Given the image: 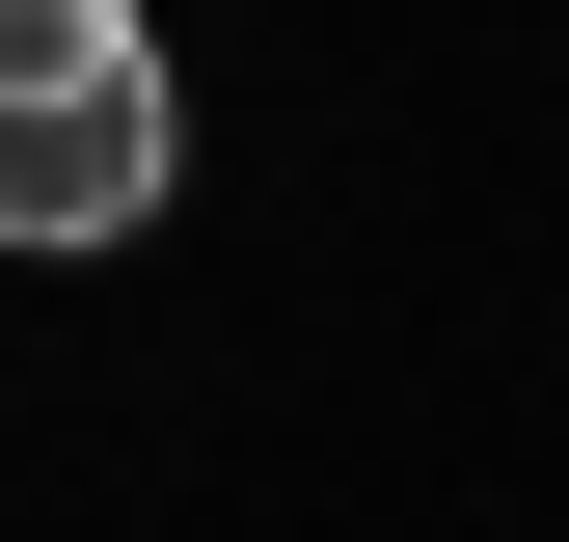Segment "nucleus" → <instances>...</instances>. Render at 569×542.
<instances>
[{"mask_svg":"<svg viewBox=\"0 0 569 542\" xmlns=\"http://www.w3.org/2000/svg\"><path fill=\"white\" fill-rule=\"evenodd\" d=\"M136 218H163L136 0H0V244H136Z\"/></svg>","mask_w":569,"mask_h":542,"instance_id":"1","label":"nucleus"}]
</instances>
